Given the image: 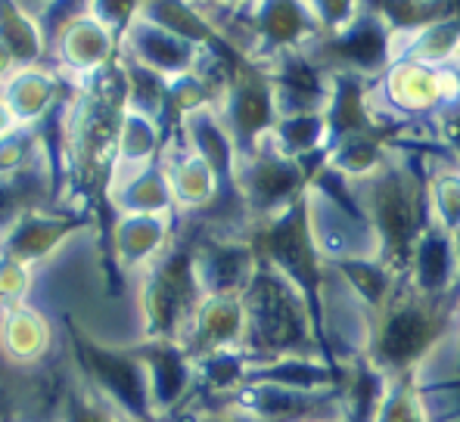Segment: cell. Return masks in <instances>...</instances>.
I'll return each instance as SVG.
<instances>
[{"label": "cell", "mask_w": 460, "mask_h": 422, "mask_svg": "<svg viewBox=\"0 0 460 422\" xmlns=\"http://www.w3.org/2000/svg\"><path fill=\"white\" fill-rule=\"evenodd\" d=\"M451 323L445 298H426L404 277H398L392 295L380 308L376 330H370L367 364L385 379H404L436 351Z\"/></svg>", "instance_id": "obj_1"}, {"label": "cell", "mask_w": 460, "mask_h": 422, "mask_svg": "<svg viewBox=\"0 0 460 422\" xmlns=\"http://www.w3.org/2000/svg\"><path fill=\"white\" fill-rule=\"evenodd\" d=\"M115 35L119 31L110 29L93 10H72L59 22L57 38L50 40V47L57 50L59 72H69L81 78V75L103 69L106 59L112 57Z\"/></svg>", "instance_id": "obj_2"}, {"label": "cell", "mask_w": 460, "mask_h": 422, "mask_svg": "<svg viewBox=\"0 0 460 422\" xmlns=\"http://www.w3.org/2000/svg\"><path fill=\"white\" fill-rule=\"evenodd\" d=\"M53 326L35 304H16L0 311V351L19 366H31L50 354Z\"/></svg>", "instance_id": "obj_3"}, {"label": "cell", "mask_w": 460, "mask_h": 422, "mask_svg": "<svg viewBox=\"0 0 460 422\" xmlns=\"http://www.w3.org/2000/svg\"><path fill=\"white\" fill-rule=\"evenodd\" d=\"M115 258L128 270H150L168 251V227L159 215H125L115 227Z\"/></svg>", "instance_id": "obj_4"}, {"label": "cell", "mask_w": 460, "mask_h": 422, "mask_svg": "<svg viewBox=\"0 0 460 422\" xmlns=\"http://www.w3.org/2000/svg\"><path fill=\"white\" fill-rule=\"evenodd\" d=\"M57 93H59V72H50L44 66L16 69V75L0 87V97L10 106L19 127H31L38 119H44L47 109L57 103Z\"/></svg>", "instance_id": "obj_5"}, {"label": "cell", "mask_w": 460, "mask_h": 422, "mask_svg": "<svg viewBox=\"0 0 460 422\" xmlns=\"http://www.w3.org/2000/svg\"><path fill=\"white\" fill-rule=\"evenodd\" d=\"M0 40L10 47L19 69H29V66H38L40 53H44L47 31L40 16L29 6L0 4Z\"/></svg>", "instance_id": "obj_6"}, {"label": "cell", "mask_w": 460, "mask_h": 422, "mask_svg": "<svg viewBox=\"0 0 460 422\" xmlns=\"http://www.w3.org/2000/svg\"><path fill=\"white\" fill-rule=\"evenodd\" d=\"M16 59H13V53H10V47L4 44V40H0V87L6 84V81L13 78V75H16Z\"/></svg>", "instance_id": "obj_7"}]
</instances>
